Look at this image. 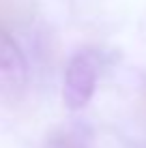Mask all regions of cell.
Masks as SVG:
<instances>
[{"label":"cell","mask_w":146,"mask_h":148,"mask_svg":"<svg viewBox=\"0 0 146 148\" xmlns=\"http://www.w3.org/2000/svg\"><path fill=\"white\" fill-rule=\"evenodd\" d=\"M28 62L22 47L0 26V105L15 108L26 95Z\"/></svg>","instance_id":"cell-1"},{"label":"cell","mask_w":146,"mask_h":148,"mask_svg":"<svg viewBox=\"0 0 146 148\" xmlns=\"http://www.w3.org/2000/svg\"><path fill=\"white\" fill-rule=\"evenodd\" d=\"M99 71L101 58L95 49H80L71 56L62 84V101L69 110H82L93 99Z\"/></svg>","instance_id":"cell-2"},{"label":"cell","mask_w":146,"mask_h":148,"mask_svg":"<svg viewBox=\"0 0 146 148\" xmlns=\"http://www.w3.org/2000/svg\"><path fill=\"white\" fill-rule=\"evenodd\" d=\"M45 148H88V144L77 133H73V131H69V129H56L52 135L47 137Z\"/></svg>","instance_id":"cell-3"}]
</instances>
